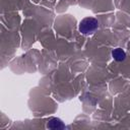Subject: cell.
I'll return each mask as SVG.
<instances>
[{
    "instance_id": "obj_2",
    "label": "cell",
    "mask_w": 130,
    "mask_h": 130,
    "mask_svg": "<svg viewBox=\"0 0 130 130\" xmlns=\"http://www.w3.org/2000/svg\"><path fill=\"white\" fill-rule=\"evenodd\" d=\"M47 127L50 129H63L65 125L59 118H51L47 123Z\"/></svg>"
},
{
    "instance_id": "obj_3",
    "label": "cell",
    "mask_w": 130,
    "mask_h": 130,
    "mask_svg": "<svg viewBox=\"0 0 130 130\" xmlns=\"http://www.w3.org/2000/svg\"><path fill=\"white\" fill-rule=\"evenodd\" d=\"M112 56L113 58L118 61V62H121V61H124L125 58H126V53L123 49L121 48H117V49H114L113 52H112Z\"/></svg>"
},
{
    "instance_id": "obj_1",
    "label": "cell",
    "mask_w": 130,
    "mask_h": 130,
    "mask_svg": "<svg viewBox=\"0 0 130 130\" xmlns=\"http://www.w3.org/2000/svg\"><path fill=\"white\" fill-rule=\"evenodd\" d=\"M99 21L94 17H85L79 23V31L83 35H89L94 32L99 28Z\"/></svg>"
}]
</instances>
